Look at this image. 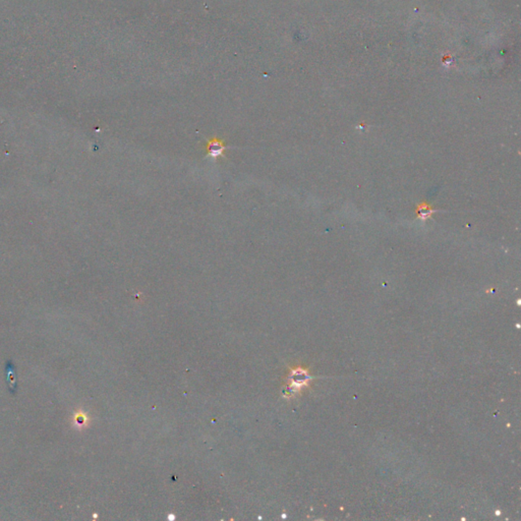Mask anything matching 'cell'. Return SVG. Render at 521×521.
Here are the masks:
<instances>
[{
  "instance_id": "1",
  "label": "cell",
  "mask_w": 521,
  "mask_h": 521,
  "mask_svg": "<svg viewBox=\"0 0 521 521\" xmlns=\"http://www.w3.org/2000/svg\"><path fill=\"white\" fill-rule=\"evenodd\" d=\"M227 147L223 140L218 138H213L207 141V155L211 158H219L222 157Z\"/></svg>"
}]
</instances>
